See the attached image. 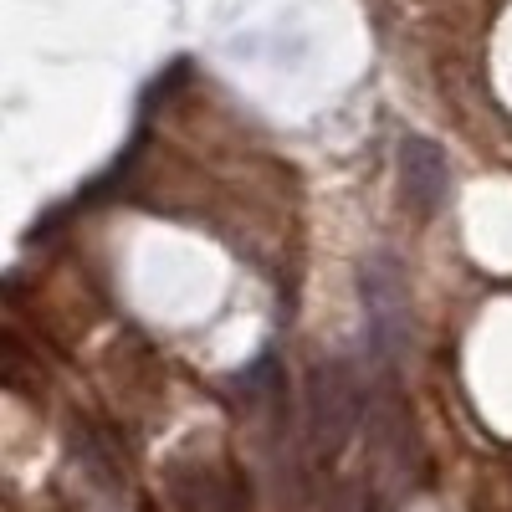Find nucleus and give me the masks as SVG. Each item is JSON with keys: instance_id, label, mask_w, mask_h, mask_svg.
Returning <instances> with one entry per match:
<instances>
[{"instance_id": "obj_1", "label": "nucleus", "mask_w": 512, "mask_h": 512, "mask_svg": "<svg viewBox=\"0 0 512 512\" xmlns=\"http://www.w3.org/2000/svg\"><path fill=\"white\" fill-rule=\"evenodd\" d=\"M364 420V379L349 359H328L308 379V415H303V441L323 461L344 446Z\"/></svg>"}, {"instance_id": "obj_2", "label": "nucleus", "mask_w": 512, "mask_h": 512, "mask_svg": "<svg viewBox=\"0 0 512 512\" xmlns=\"http://www.w3.org/2000/svg\"><path fill=\"white\" fill-rule=\"evenodd\" d=\"M400 180H405V200L415 210H436L446 195V159L431 139H405L400 144Z\"/></svg>"}, {"instance_id": "obj_3", "label": "nucleus", "mask_w": 512, "mask_h": 512, "mask_svg": "<svg viewBox=\"0 0 512 512\" xmlns=\"http://www.w3.org/2000/svg\"><path fill=\"white\" fill-rule=\"evenodd\" d=\"M359 512H369V507H359Z\"/></svg>"}]
</instances>
